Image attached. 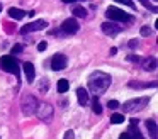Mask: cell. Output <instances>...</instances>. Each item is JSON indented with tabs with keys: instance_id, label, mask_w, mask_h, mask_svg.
Segmentation results:
<instances>
[{
	"instance_id": "21",
	"label": "cell",
	"mask_w": 158,
	"mask_h": 139,
	"mask_svg": "<svg viewBox=\"0 0 158 139\" xmlns=\"http://www.w3.org/2000/svg\"><path fill=\"white\" fill-rule=\"evenodd\" d=\"M138 2H139L141 5H144V7H146V9H151V10H153V12H156V7H151L148 0H138Z\"/></svg>"
},
{
	"instance_id": "12",
	"label": "cell",
	"mask_w": 158,
	"mask_h": 139,
	"mask_svg": "<svg viewBox=\"0 0 158 139\" xmlns=\"http://www.w3.org/2000/svg\"><path fill=\"white\" fill-rule=\"evenodd\" d=\"M146 129L150 132V137L151 139H158V127H156V121H146Z\"/></svg>"
},
{
	"instance_id": "22",
	"label": "cell",
	"mask_w": 158,
	"mask_h": 139,
	"mask_svg": "<svg viewBox=\"0 0 158 139\" xmlns=\"http://www.w3.org/2000/svg\"><path fill=\"white\" fill-rule=\"evenodd\" d=\"M150 34H151V29H150L148 26H143V27H141V36H150Z\"/></svg>"
},
{
	"instance_id": "3",
	"label": "cell",
	"mask_w": 158,
	"mask_h": 139,
	"mask_svg": "<svg viewBox=\"0 0 158 139\" xmlns=\"http://www.w3.org/2000/svg\"><path fill=\"white\" fill-rule=\"evenodd\" d=\"M38 104H39V102L36 100L34 95H29V93L24 95V97H22V100H21V110H22V114H24V115H32L36 112Z\"/></svg>"
},
{
	"instance_id": "24",
	"label": "cell",
	"mask_w": 158,
	"mask_h": 139,
	"mask_svg": "<svg viewBox=\"0 0 158 139\" xmlns=\"http://www.w3.org/2000/svg\"><path fill=\"white\" fill-rule=\"evenodd\" d=\"M119 102H117V100H110L109 102V108H112V110H116V108H119Z\"/></svg>"
},
{
	"instance_id": "17",
	"label": "cell",
	"mask_w": 158,
	"mask_h": 139,
	"mask_svg": "<svg viewBox=\"0 0 158 139\" xmlns=\"http://www.w3.org/2000/svg\"><path fill=\"white\" fill-rule=\"evenodd\" d=\"M92 110L95 112L97 115L102 114V107H100V102H99V98H97V97H94V102H92Z\"/></svg>"
},
{
	"instance_id": "27",
	"label": "cell",
	"mask_w": 158,
	"mask_h": 139,
	"mask_svg": "<svg viewBox=\"0 0 158 139\" xmlns=\"http://www.w3.org/2000/svg\"><path fill=\"white\" fill-rule=\"evenodd\" d=\"M39 90H41L43 93H44V92L48 90V80H46V78H44V83H43V87H41V85H39Z\"/></svg>"
},
{
	"instance_id": "4",
	"label": "cell",
	"mask_w": 158,
	"mask_h": 139,
	"mask_svg": "<svg viewBox=\"0 0 158 139\" xmlns=\"http://www.w3.org/2000/svg\"><path fill=\"white\" fill-rule=\"evenodd\" d=\"M106 15L109 20H116V22H129V20H133V17L127 15L124 10L117 9V7H109L106 10Z\"/></svg>"
},
{
	"instance_id": "16",
	"label": "cell",
	"mask_w": 158,
	"mask_h": 139,
	"mask_svg": "<svg viewBox=\"0 0 158 139\" xmlns=\"http://www.w3.org/2000/svg\"><path fill=\"white\" fill-rule=\"evenodd\" d=\"M56 88H58V92H60V93H65V92H68V88H70L68 80H65V78L58 80V85H56Z\"/></svg>"
},
{
	"instance_id": "19",
	"label": "cell",
	"mask_w": 158,
	"mask_h": 139,
	"mask_svg": "<svg viewBox=\"0 0 158 139\" xmlns=\"http://www.w3.org/2000/svg\"><path fill=\"white\" fill-rule=\"evenodd\" d=\"M110 121H112V124H123V122H124V115L123 114H112Z\"/></svg>"
},
{
	"instance_id": "11",
	"label": "cell",
	"mask_w": 158,
	"mask_h": 139,
	"mask_svg": "<svg viewBox=\"0 0 158 139\" xmlns=\"http://www.w3.org/2000/svg\"><path fill=\"white\" fill-rule=\"evenodd\" d=\"M22 66H24V75H26L27 83H32V81H34V76H36V70H34V66H32V63H24Z\"/></svg>"
},
{
	"instance_id": "1",
	"label": "cell",
	"mask_w": 158,
	"mask_h": 139,
	"mask_svg": "<svg viewBox=\"0 0 158 139\" xmlns=\"http://www.w3.org/2000/svg\"><path fill=\"white\" fill-rule=\"evenodd\" d=\"M110 85V76L104 71H95L89 76V88L94 95H102Z\"/></svg>"
},
{
	"instance_id": "2",
	"label": "cell",
	"mask_w": 158,
	"mask_h": 139,
	"mask_svg": "<svg viewBox=\"0 0 158 139\" xmlns=\"http://www.w3.org/2000/svg\"><path fill=\"white\" fill-rule=\"evenodd\" d=\"M148 104H150V97H139V98H133V100L124 102L119 107H123V112H126V114H134V112L143 110Z\"/></svg>"
},
{
	"instance_id": "13",
	"label": "cell",
	"mask_w": 158,
	"mask_h": 139,
	"mask_svg": "<svg viewBox=\"0 0 158 139\" xmlns=\"http://www.w3.org/2000/svg\"><path fill=\"white\" fill-rule=\"evenodd\" d=\"M9 15H10L12 19H15V20H21V19L26 17V10L17 9V7H10V9H9Z\"/></svg>"
},
{
	"instance_id": "18",
	"label": "cell",
	"mask_w": 158,
	"mask_h": 139,
	"mask_svg": "<svg viewBox=\"0 0 158 139\" xmlns=\"http://www.w3.org/2000/svg\"><path fill=\"white\" fill-rule=\"evenodd\" d=\"M73 15H75V17H82V19H85V17H87V10L83 9V7H75V9H73Z\"/></svg>"
},
{
	"instance_id": "25",
	"label": "cell",
	"mask_w": 158,
	"mask_h": 139,
	"mask_svg": "<svg viewBox=\"0 0 158 139\" xmlns=\"http://www.w3.org/2000/svg\"><path fill=\"white\" fill-rule=\"evenodd\" d=\"M127 61H134V63H139L141 58H139V56H134V54H127Z\"/></svg>"
},
{
	"instance_id": "10",
	"label": "cell",
	"mask_w": 158,
	"mask_h": 139,
	"mask_svg": "<svg viewBox=\"0 0 158 139\" xmlns=\"http://www.w3.org/2000/svg\"><path fill=\"white\" fill-rule=\"evenodd\" d=\"M102 31H104V34H107V36H117V34L123 31V26H117V24H114V22H104L102 24Z\"/></svg>"
},
{
	"instance_id": "28",
	"label": "cell",
	"mask_w": 158,
	"mask_h": 139,
	"mask_svg": "<svg viewBox=\"0 0 158 139\" xmlns=\"http://www.w3.org/2000/svg\"><path fill=\"white\" fill-rule=\"evenodd\" d=\"M46 47H48V44H46L44 41H43V43H39V44H38V51H44Z\"/></svg>"
},
{
	"instance_id": "7",
	"label": "cell",
	"mask_w": 158,
	"mask_h": 139,
	"mask_svg": "<svg viewBox=\"0 0 158 139\" xmlns=\"http://www.w3.org/2000/svg\"><path fill=\"white\" fill-rule=\"evenodd\" d=\"M66 63H68V59H66L65 54H63V53H56L55 56L51 58V70L61 71V70H65Z\"/></svg>"
},
{
	"instance_id": "9",
	"label": "cell",
	"mask_w": 158,
	"mask_h": 139,
	"mask_svg": "<svg viewBox=\"0 0 158 139\" xmlns=\"http://www.w3.org/2000/svg\"><path fill=\"white\" fill-rule=\"evenodd\" d=\"M78 22H77L75 19H66V20H63V24H61V31L65 34H75V32H78Z\"/></svg>"
},
{
	"instance_id": "30",
	"label": "cell",
	"mask_w": 158,
	"mask_h": 139,
	"mask_svg": "<svg viewBox=\"0 0 158 139\" xmlns=\"http://www.w3.org/2000/svg\"><path fill=\"white\" fill-rule=\"evenodd\" d=\"M136 46H138V41L131 39V41H129V47H136Z\"/></svg>"
},
{
	"instance_id": "8",
	"label": "cell",
	"mask_w": 158,
	"mask_h": 139,
	"mask_svg": "<svg viewBox=\"0 0 158 139\" xmlns=\"http://www.w3.org/2000/svg\"><path fill=\"white\" fill-rule=\"evenodd\" d=\"M46 26H48L46 20H34V22L21 27V34H29V32H36V31H43V29H46Z\"/></svg>"
},
{
	"instance_id": "23",
	"label": "cell",
	"mask_w": 158,
	"mask_h": 139,
	"mask_svg": "<svg viewBox=\"0 0 158 139\" xmlns=\"http://www.w3.org/2000/svg\"><path fill=\"white\" fill-rule=\"evenodd\" d=\"M117 3H123V5H127V7H134V2L133 0H116Z\"/></svg>"
},
{
	"instance_id": "6",
	"label": "cell",
	"mask_w": 158,
	"mask_h": 139,
	"mask_svg": "<svg viewBox=\"0 0 158 139\" xmlns=\"http://www.w3.org/2000/svg\"><path fill=\"white\" fill-rule=\"evenodd\" d=\"M34 114H38V117L41 119V121H48L53 115V107L49 104H46V102H43V104H38Z\"/></svg>"
},
{
	"instance_id": "5",
	"label": "cell",
	"mask_w": 158,
	"mask_h": 139,
	"mask_svg": "<svg viewBox=\"0 0 158 139\" xmlns=\"http://www.w3.org/2000/svg\"><path fill=\"white\" fill-rule=\"evenodd\" d=\"M0 66L4 68L7 73L19 75V64H17V61L14 59V56H2L0 58Z\"/></svg>"
},
{
	"instance_id": "32",
	"label": "cell",
	"mask_w": 158,
	"mask_h": 139,
	"mask_svg": "<svg viewBox=\"0 0 158 139\" xmlns=\"http://www.w3.org/2000/svg\"><path fill=\"white\" fill-rule=\"evenodd\" d=\"M117 53V47H112V49H110V54H112V56H114V54H116Z\"/></svg>"
},
{
	"instance_id": "26",
	"label": "cell",
	"mask_w": 158,
	"mask_h": 139,
	"mask_svg": "<svg viewBox=\"0 0 158 139\" xmlns=\"http://www.w3.org/2000/svg\"><path fill=\"white\" fill-rule=\"evenodd\" d=\"M63 139H75V132H73V131H66Z\"/></svg>"
},
{
	"instance_id": "15",
	"label": "cell",
	"mask_w": 158,
	"mask_h": 139,
	"mask_svg": "<svg viewBox=\"0 0 158 139\" xmlns=\"http://www.w3.org/2000/svg\"><path fill=\"white\" fill-rule=\"evenodd\" d=\"M143 68L146 71H153L155 68H156V59L155 58H148V59L143 61Z\"/></svg>"
},
{
	"instance_id": "20",
	"label": "cell",
	"mask_w": 158,
	"mask_h": 139,
	"mask_svg": "<svg viewBox=\"0 0 158 139\" xmlns=\"http://www.w3.org/2000/svg\"><path fill=\"white\" fill-rule=\"evenodd\" d=\"M22 51H24V46H22V44H15V46L12 47V53L14 54H19V53H22Z\"/></svg>"
},
{
	"instance_id": "14",
	"label": "cell",
	"mask_w": 158,
	"mask_h": 139,
	"mask_svg": "<svg viewBox=\"0 0 158 139\" xmlns=\"http://www.w3.org/2000/svg\"><path fill=\"white\" fill-rule=\"evenodd\" d=\"M77 98H78V102H80L82 105H85L87 102H89V93H87L85 88H82V87L77 88Z\"/></svg>"
},
{
	"instance_id": "31",
	"label": "cell",
	"mask_w": 158,
	"mask_h": 139,
	"mask_svg": "<svg viewBox=\"0 0 158 139\" xmlns=\"http://www.w3.org/2000/svg\"><path fill=\"white\" fill-rule=\"evenodd\" d=\"M63 3H73V2H77V0H61Z\"/></svg>"
},
{
	"instance_id": "29",
	"label": "cell",
	"mask_w": 158,
	"mask_h": 139,
	"mask_svg": "<svg viewBox=\"0 0 158 139\" xmlns=\"http://www.w3.org/2000/svg\"><path fill=\"white\" fill-rule=\"evenodd\" d=\"M119 139H131L129 132H124V134H121V136H119Z\"/></svg>"
}]
</instances>
